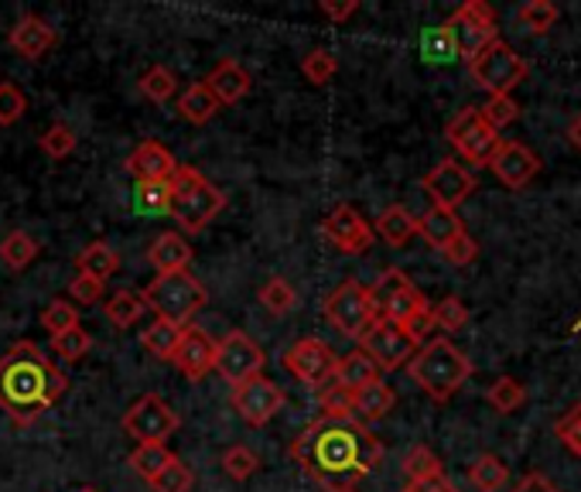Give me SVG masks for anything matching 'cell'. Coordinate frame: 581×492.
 I'll return each instance as SVG.
<instances>
[{
  "instance_id": "1",
  "label": "cell",
  "mask_w": 581,
  "mask_h": 492,
  "mask_svg": "<svg viewBox=\"0 0 581 492\" xmlns=\"http://www.w3.org/2000/svg\"><path fill=\"white\" fill-rule=\"evenodd\" d=\"M294 465L325 492L355 489L383 462V441L355 418H319L291 441Z\"/></svg>"
},
{
  "instance_id": "2",
  "label": "cell",
  "mask_w": 581,
  "mask_h": 492,
  "mask_svg": "<svg viewBox=\"0 0 581 492\" xmlns=\"http://www.w3.org/2000/svg\"><path fill=\"white\" fill-rule=\"evenodd\" d=\"M66 390L69 376L31 339H18L0 355V411L11 418L14 428L38 424Z\"/></svg>"
},
{
  "instance_id": "3",
  "label": "cell",
  "mask_w": 581,
  "mask_h": 492,
  "mask_svg": "<svg viewBox=\"0 0 581 492\" xmlns=\"http://www.w3.org/2000/svg\"><path fill=\"white\" fill-rule=\"evenodd\" d=\"M408 373L431 400L444 404V400H452L472 376V360L452 339L438 335V339H428L414 352V360L408 363Z\"/></svg>"
},
{
  "instance_id": "4",
  "label": "cell",
  "mask_w": 581,
  "mask_h": 492,
  "mask_svg": "<svg viewBox=\"0 0 581 492\" xmlns=\"http://www.w3.org/2000/svg\"><path fill=\"white\" fill-rule=\"evenodd\" d=\"M168 192H171L168 212L178 227H182V233H202L222 212V205H227V195H222L202 171L189 164H178V171L168 182Z\"/></svg>"
},
{
  "instance_id": "5",
  "label": "cell",
  "mask_w": 581,
  "mask_h": 492,
  "mask_svg": "<svg viewBox=\"0 0 581 492\" xmlns=\"http://www.w3.org/2000/svg\"><path fill=\"white\" fill-rule=\"evenodd\" d=\"M141 301L154 311L158 322H171V325H189L199 311L209 301L206 284L189 274V271H174V274H158L144 291Z\"/></svg>"
},
{
  "instance_id": "6",
  "label": "cell",
  "mask_w": 581,
  "mask_h": 492,
  "mask_svg": "<svg viewBox=\"0 0 581 492\" xmlns=\"http://www.w3.org/2000/svg\"><path fill=\"white\" fill-rule=\"evenodd\" d=\"M469 76L489 97H513V89L527 79V62L517 56L513 44L497 38L469 62Z\"/></svg>"
},
{
  "instance_id": "7",
  "label": "cell",
  "mask_w": 581,
  "mask_h": 492,
  "mask_svg": "<svg viewBox=\"0 0 581 492\" xmlns=\"http://www.w3.org/2000/svg\"><path fill=\"white\" fill-rule=\"evenodd\" d=\"M322 315H325V322H329L339 335L360 342V339L367 335V329L377 322V308H373L370 288L360 284V281H342V284L325 298Z\"/></svg>"
},
{
  "instance_id": "8",
  "label": "cell",
  "mask_w": 581,
  "mask_h": 492,
  "mask_svg": "<svg viewBox=\"0 0 581 492\" xmlns=\"http://www.w3.org/2000/svg\"><path fill=\"white\" fill-rule=\"evenodd\" d=\"M370 298L377 308V319H383L397 329H404L408 322H414L418 315L428 311L424 294L411 284V278L404 271H397V267L380 274V281L370 288Z\"/></svg>"
},
{
  "instance_id": "9",
  "label": "cell",
  "mask_w": 581,
  "mask_h": 492,
  "mask_svg": "<svg viewBox=\"0 0 581 492\" xmlns=\"http://www.w3.org/2000/svg\"><path fill=\"white\" fill-rule=\"evenodd\" d=\"M449 28L455 49H459V59L472 62L485 44H493L500 38V28H497V11L485 4V0H465V4L444 21Z\"/></svg>"
},
{
  "instance_id": "10",
  "label": "cell",
  "mask_w": 581,
  "mask_h": 492,
  "mask_svg": "<svg viewBox=\"0 0 581 492\" xmlns=\"http://www.w3.org/2000/svg\"><path fill=\"white\" fill-rule=\"evenodd\" d=\"M444 138H449V144L469 161V164H489V158L497 154V148H500V133L485 123V117L479 113V107H465V110H459L452 120H449V127H444Z\"/></svg>"
},
{
  "instance_id": "11",
  "label": "cell",
  "mask_w": 581,
  "mask_h": 492,
  "mask_svg": "<svg viewBox=\"0 0 581 492\" xmlns=\"http://www.w3.org/2000/svg\"><path fill=\"white\" fill-rule=\"evenodd\" d=\"M281 363H284V370H288L298 383H304V386H311V390H325V386L332 383V376H335L339 352H335L329 342H322V339H315V335H308V339H298V342L281 355Z\"/></svg>"
},
{
  "instance_id": "12",
  "label": "cell",
  "mask_w": 581,
  "mask_h": 492,
  "mask_svg": "<svg viewBox=\"0 0 581 492\" xmlns=\"http://www.w3.org/2000/svg\"><path fill=\"white\" fill-rule=\"evenodd\" d=\"M178 428H182V418L158 393H144L141 400H133L130 411L123 414V431L138 444H164Z\"/></svg>"
},
{
  "instance_id": "13",
  "label": "cell",
  "mask_w": 581,
  "mask_h": 492,
  "mask_svg": "<svg viewBox=\"0 0 581 492\" xmlns=\"http://www.w3.org/2000/svg\"><path fill=\"white\" fill-rule=\"evenodd\" d=\"M267 355L247 332H230L222 342H216V370L222 383L240 386L253 376H263Z\"/></svg>"
},
{
  "instance_id": "14",
  "label": "cell",
  "mask_w": 581,
  "mask_h": 492,
  "mask_svg": "<svg viewBox=\"0 0 581 492\" xmlns=\"http://www.w3.org/2000/svg\"><path fill=\"white\" fill-rule=\"evenodd\" d=\"M418 349L421 345L404 329H397V325H390L383 319H377L367 329V335L360 339V352L370 355L377 370H400V367H408L414 360Z\"/></svg>"
},
{
  "instance_id": "15",
  "label": "cell",
  "mask_w": 581,
  "mask_h": 492,
  "mask_svg": "<svg viewBox=\"0 0 581 492\" xmlns=\"http://www.w3.org/2000/svg\"><path fill=\"white\" fill-rule=\"evenodd\" d=\"M284 390L274 383V380H267V376H253L240 386H233L230 393V404L233 411L240 414L243 424L250 428H263V424H271L274 414L284 408Z\"/></svg>"
},
{
  "instance_id": "16",
  "label": "cell",
  "mask_w": 581,
  "mask_h": 492,
  "mask_svg": "<svg viewBox=\"0 0 581 492\" xmlns=\"http://www.w3.org/2000/svg\"><path fill=\"white\" fill-rule=\"evenodd\" d=\"M322 237L345 257H360L373 247V227L352 205H335L322 219Z\"/></svg>"
},
{
  "instance_id": "17",
  "label": "cell",
  "mask_w": 581,
  "mask_h": 492,
  "mask_svg": "<svg viewBox=\"0 0 581 492\" xmlns=\"http://www.w3.org/2000/svg\"><path fill=\"white\" fill-rule=\"evenodd\" d=\"M424 192L431 195V202L438 209H459L472 192H475V178L459 164V161H438L424 178H421Z\"/></svg>"
},
{
  "instance_id": "18",
  "label": "cell",
  "mask_w": 581,
  "mask_h": 492,
  "mask_svg": "<svg viewBox=\"0 0 581 492\" xmlns=\"http://www.w3.org/2000/svg\"><path fill=\"white\" fill-rule=\"evenodd\" d=\"M485 168L493 171L510 192H520V189H527L533 182V178H538L541 158L533 154L527 144H520V141H500L497 154L489 158Z\"/></svg>"
},
{
  "instance_id": "19",
  "label": "cell",
  "mask_w": 581,
  "mask_h": 492,
  "mask_svg": "<svg viewBox=\"0 0 581 492\" xmlns=\"http://www.w3.org/2000/svg\"><path fill=\"white\" fill-rule=\"evenodd\" d=\"M171 363L178 367V373H182L186 380L199 383V380H206V376L216 370V342L209 339L206 329L186 325L182 342H178V349H174V355H171Z\"/></svg>"
},
{
  "instance_id": "20",
  "label": "cell",
  "mask_w": 581,
  "mask_h": 492,
  "mask_svg": "<svg viewBox=\"0 0 581 492\" xmlns=\"http://www.w3.org/2000/svg\"><path fill=\"white\" fill-rule=\"evenodd\" d=\"M8 44L11 49L21 56V59H28V62H41L44 56H49L56 44H59V31L44 21V18H38V14H24V18H18V24L8 31Z\"/></svg>"
},
{
  "instance_id": "21",
  "label": "cell",
  "mask_w": 581,
  "mask_h": 492,
  "mask_svg": "<svg viewBox=\"0 0 581 492\" xmlns=\"http://www.w3.org/2000/svg\"><path fill=\"white\" fill-rule=\"evenodd\" d=\"M127 171L138 185H154V182H171V174L178 171L174 154L158 144V141H144L141 148H133L127 158Z\"/></svg>"
},
{
  "instance_id": "22",
  "label": "cell",
  "mask_w": 581,
  "mask_h": 492,
  "mask_svg": "<svg viewBox=\"0 0 581 492\" xmlns=\"http://www.w3.org/2000/svg\"><path fill=\"white\" fill-rule=\"evenodd\" d=\"M206 89L216 97V103L219 107H233V103H240L247 93H250V86H253V79H250V72L237 62V59H222L206 79Z\"/></svg>"
},
{
  "instance_id": "23",
  "label": "cell",
  "mask_w": 581,
  "mask_h": 492,
  "mask_svg": "<svg viewBox=\"0 0 581 492\" xmlns=\"http://www.w3.org/2000/svg\"><path fill=\"white\" fill-rule=\"evenodd\" d=\"M148 260L158 274H174V271H189L192 263V247L182 233H161L148 247Z\"/></svg>"
},
{
  "instance_id": "24",
  "label": "cell",
  "mask_w": 581,
  "mask_h": 492,
  "mask_svg": "<svg viewBox=\"0 0 581 492\" xmlns=\"http://www.w3.org/2000/svg\"><path fill=\"white\" fill-rule=\"evenodd\" d=\"M465 233V227H462V219H459V212H452V209H438V205H431L424 215H418V237H424L438 253L449 247L455 237H462Z\"/></svg>"
},
{
  "instance_id": "25",
  "label": "cell",
  "mask_w": 581,
  "mask_h": 492,
  "mask_svg": "<svg viewBox=\"0 0 581 492\" xmlns=\"http://www.w3.org/2000/svg\"><path fill=\"white\" fill-rule=\"evenodd\" d=\"M393 404H397V393L383 380H377L352 393V418L360 424H373V421H383L393 411Z\"/></svg>"
},
{
  "instance_id": "26",
  "label": "cell",
  "mask_w": 581,
  "mask_h": 492,
  "mask_svg": "<svg viewBox=\"0 0 581 492\" xmlns=\"http://www.w3.org/2000/svg\"><path fill=\"white\" fill-rule=\"evenodd\" d=\"M377 380H380V370L373 367L370 355H363L360 349H355V352H345V355H339V363H335V376H332V383H335L339 390L355 393V390H363V386H370V383H377Z\"/></svg>"
},
{
  "instance_id": "27",
  "label": "cell",
  "mask_w": 581,
  "mask_h": 492,
  "mask_svg": "<svg viewBox=\"0 0 581 492\" xmlns=\"http://www.w3.org/2000/svg\"><path fill=\"white\" fill-rule=\"evenodd\" d=\"M117 271H120V253L110 243H103V240L89 243L86 250L76 253V274H86V278L107 284Z\"/></svg>"
},
{
  "instance_id": "28",
  "label": "cell",
  "mask_w": 581,
  "mask_h": 492,
  "mask_svg": "<svg viewBox=\"0 0 581 492\" xmlns=\"http://www.w3.org/2000/svg\"><path fill=\"white\" fill-rule=\"evenodd\" d=\"M377 237L387 247H408L418 237V215H411L404 205H387L377 219Z\"/></svg>"
},
{
  "instance_id": "29",
  "label": "cell",
  "mask_w": 581,
  "mask_h": 492,
  "mask_svg": "<svg viewBox=\"0 0 581 492\" xmlns=\"http://www.w3.org/2000/svg\"><path fill=\"white\" fill-rule=\"evenodd\" d=\"M222 107L216 103V97L206 89V82H192L182 97H178V117L186 123H196V127H206Z\"/></svg>"
},
{
  "instance_id": "30",
  "label": "cell",
  "mask_w": 581,
  "mask_h": 492,
  "mask_svg": "<svg viewBox=\"0 0 581 492\" xmlns=\"http://www.w3.org/2000/svg\"><path fill=\"white\" fill-rule=\"evenodd\" d=\"M144 311H148V304L141 301V294H138V291H127V288H123V291H113V298L103 301V315H107V322H110L113 329L138 325Z\"/></svg>"
},
{
  "instance_id": "31",
  "label": "cell",
  "mask_w": 581,
  "mask_h": 492,
  "mask_svg": "<svg viewBox=\"0 0 581 492\" xmlns=\"http://www.w3.org/2000/svg\"><path fill=\"white\" fill-rule=\"evenodd\" d=\"M182 325H171V322H151L141 332V345L154 355V360H171L178 342H182Z\"/></svg>"
},
{
  "instance_id": "32",
  "label": "cell",
  "mask_w": 581,
  "mask_h": 492,
  "mask_svg": "<svg viewBox=\"0 0 581 492\" xmlns=\"http://www.w3.org/2000/svg\"><path fill=\"white\" fill-rule=\"evenodd\" d=\"M507 479H510L507 465L497 455H489V452L479 455V459H472V465H469V482L479 492H500L507 485Z\"/></svg>"
},
{
  "instance_id": "33",
  "label": "cell",
  "mask_w": 581,
  "mask_h": 492,
  "mask_svg": "<svg viewBox=\"0 0 581 492\" xmlns=\"http://www.w3.org/2000/svg\"><path fill=\"white\" fill-rule=\"evenodd\" d=\"M485 400H489V408H493L497 414H513L527 404V390L520 380L513 376H500L493 380V386L485 390Z\"/></svg>"
},
{
  "instance_id": "34",
  "label": "cell",
  "mask_w": 581,
  "mask_h": 492,
  "mask_svg": "<svg viewBox=\"0 0 581 492\" xmlns=\"http://www.w3.org/2000/svg\"><path fill=\"white\" fill-rule=\"evenodd\" d=\"M171 452L164 449V444H138V449L130 452V469L138 472L144 482L158 479L168 465H171Z\"/></svg>"
},
{
  "instance_id": "35",
  "label": "cell",
  "mask_w": 581,
  "mask_h": 492,
  "mask_svg": "<svg viewBox=\"0 0 581 492\" xmlns=\"http://www.w3.org/2000/svg\"><path fill=\"white\" fill-rule=\"evenodd\" d=\"M38 240L24 230H14L4 237V243H0V260H4L11 271H24V267L38 257Z\"/></svg>"
},
{
  "instance_id": "36",
  "label": "cell",
  "mask_w": 581,
  "mask_h": 492,
  "mask_svg": "<svg viewBox=\"0 0 581 492\" xmlns=\"http://www.w3.org/2000/svg\"><path fill=\"white\" fill-rule=\"evenodd\" d=\"M421 56H424V62H434V66L455 62V59H459V49H455V41H452L449 28L438 24V28L424 31V34H421Z\"/></svg>"
},
{
  "instance_id": "37",
  "label": "cell",
  "mask_w": 581,
  "mask_h": 492,
  "mask_svg": "<svg viewBox=\"0 0 581 492\" xmlns=\"http://www.w3.org/2000/svg\"><path fill=\"white\" fill-rule=\"evenodd\" d=\"M141 97L144 100H151V103H168V100H174V93H178V79H174V72L168 69V66H151L144 76H141Z\"/></svg>"
},
{
  "instance_id": "38",
  "label": "cell",
  "mask_w": 581,
  "mask_h": 492,
  "mask_svg": "<svg viewBox=\"0 0 581 492\" xmlns=\"http://www.w3.org/2000/svg\"><path fill=\"white\" fill-rule=\"evenodd\" d=\"M431 325L441 329V332H462L469 325V308L462 298L449 294V298H441L434 308H431Z\"/></svg>"
},
{
  "instance_id": "39",
  "label": "cell",
  "mask_w": 581,
  "mask_h": 492,
  "mask_svg": "<svg viewBox=\"0 0 581 492\" xmlns=\"http://www.w3.org/2000/svg\"><path fill=\"white\" fill-rule=\"evenodd\" d=\"M257 301L271 311V315H291L294 311V304H298V294H294V288L284 281V278H271L263 288H260V294H257Z\"/></svg>"
},
{
  "instance_id": "40",
  "label": "cell",
  "mask_w": 581,
  "mask_h": 492,
  "mask_svg": "<svg viewBox=\"0 0 581 492\" xmlns=\"http://www.w3.org/2000/svg\"><path fill=\"white\" fill-rule=\"evenodd\" d=\"M76 325H79V308H76L72 301L56 298L52 304H44V311H41V329L49 332V335H62V332H69V329H76Z\"/></svg>"
},
{
  "instance_id": "41",
  "label": "cell",
  "mask_w": 581,
  "mask_h": 492,
  "mask_svg": "<svg viewBox=\"0 0 581 492\" xmlns=\"http://www.w3.org/2000/svg\"><path fill=\"white\" fill-rule=\"evenodd\" d=\"M517 18L530 34H548L558 21V8L551 4V0H530V4H523L517 11Z\"/></svg>"
},
{
  "instance_id": "42",
  "label": "cell",
  "mask_w": 581,
  "mask_h": 492,
  "mask_svg": "<svg viewBox=\"0 0 581 492\" xmlns=\"http://www.w3.org/2000/svg\"><path fill=\"white\" fill-rule=\"evenodd\" d=\"M404 475H408V482H421L431 475H444V469H441V459L428 449V444H414V449L404 455Z\"/></svg>"
},
{
  "instance_id": "43",
  "label": "cell",
  "mask_w": 581,
  "mask_h": 492,
  "mask_svg": "<svg viewBox=\"0 0 581 492\" xmlns=\"http://www.w3.org/2000/svg\"><path fill=\"white\" fill-rule=\"evenodd\" d=\"M89 349H93V335H89L86 329H79V325L62 332V335H52V352L66 363H79Z\"/></svg>"
},
{
  "instance_id": "44",
  "label": "cell",
  "mask_w": 581,
  "mask_h": 492,
  "mask_svg": "<svg viewBox=\"0 0 581 492\" xmlns=\"http://www.w3.org/2000/svg\"><path fill=\"white\" fill-rule=\"evenodd\" d=\"M41 151L49 154L52 161H62V158H69L72 151H76V144H79V138H76V130L72 127H66V123H52L49 130L41 133Z\"/></svg>"
},
{
  "instance_id": "45",
  "label": "cell",
  "mask_w": 581,
  "mask_h": 492,
  "mask_svg": "<svg viewBox=\"0 0 581 492\" xmlns=\"http://www.w3.org/2000/svg\"><path fill=\"white\" fill-rule=\"evenodd\" d=\"M301 72L311 86H325L332 82V76L339 72V59L329 52V49H315V52H308L301 59Z\"/></svg>"
},
{
  "instance_id": "46",
  "label": "cell",
  "mask_w": 581,
  "mask_h": 492,
  "mask_svg": "<svg viewBox=\"0 0 581 492\" xmlns=\"http://www.w3.org/2000/svg\"><path fill=\"white\" fill-rule=\"evenodd\" d=\"M154 492H192V485H196V475H192V469L182 462V459H171V465L158 475V479H151L148 482Z\"/></svg>"
},
{
  "instance_id": "47",
  "label": "cell",
  "mask_w": 581,
  "mask_h": 492,
  "mask_svg": "<svg viewBox=\"0 0 581 492\" xmlns=\"http://www.w3.org/2000/svg\"><path fill=\"white\" fill-rule=\"evenodd\" d=\"M260 469V459L247 449V444H233V449L222 452V472L237 482H247L250 475H257Z\"/></svg>"
},
{
  "instance_id": "48",
  "label": "cell",
  "mask_w": 581,
  "mask_h": 492,
  "mask_svg": "<svg viewBox=\"0 0 581 492\" xmlns=\"http://www.w3.org/2000/svg\"><path fill=\"white\" fill-rule=\"evenodd\" d=\"M479 113L485 117L489 127H493V130L500 133L503 127H510V123L520 120V103H517L513 97H489L485 107H482Z\"/></svg>"
},
{
  "instance_id": "49",
  "label": "cell",
  "mask_w": 581,
  "mask_h": 492,
  "mask_svg": "<svg viewBox=\"0 0 581 492\" xmlns=\"http://www.w3.org/2000/svg\"><path fill=\"white\" fill-rule=\"evenodd\" d=\"M28 110L24 93L14 82H0V127H14Z\"/></svg>"
},
{
  "instance_id": "50",
  "label": "cell",
  "mask_w": 581,
  "mask_h": 492,
  "mask_svg": "<svg viewBox=\"0 0 581 492\" xmlns=\"http://www.w3.org/2000/svg\"><path fill=\"white\" fill-rule=\"evenodd\" d=\"M554 434H558V441L564 444L571 455L581 459V404H574L571 411H564V418H558Z\"/></svg>"
},
{
  "instance_id": "51",
  "label": "cell",
  "mask_w": 581,
  "mask_h": 492,
  "mask_svg": "<svg viewBox=\"0 0 581 492\" xmlns=\"http://www.w3.org/2000/svg\"><path fill=\"white\" fill-rule=\"evenodd\" d=\"M319 404H322L325 418H352V393L339 390L335 383L319 390Z\"/></svg>"
},
{
  "instance_id": "52",
  "label": "cell",
  "mask_w": 581,
  "mask_h": 492,
  "mask_svg": "<svg viewBox=\"0 0 581 492\" xmlns=\"http://www.w3.org/2000/svg\"><path fill=\"white\" fill-rule=\"evenodd\" d=\"M168 182H154V185H138V195H133V202H138L141 212H168Z\"/></svg>"
},
{
  "instance_id": "53",
  "label": "cell",
  "mask_w": 581,
  "mask_h": 492,
  "mask_svg": "<svg viewBox=\"0 0 581 492\" xmlns=\"http://www.w3.org/2000/svg\"><path fill=\"white\" fill-rule=\"evenodd\" d=\"M441 257L449 260V263H455V267H469V263H475V257H479V243H475L469 233H462V237H455L449 247L441 250Z\"/></svg>"
},
{
  "instance_id": "54",
  "label": "cell",
  "mask_w": 581,
  "mask_h": 492,
  "mask_svg": "<svg viewBox=\"0 0 581 492\" xmlns=\"http://www.w3.org/2000/svg\"><path fill=\"white\" fill-rule=\"evenodd\" d=\"M69 298L72 301H79V304H100L103 301V284L100 281H93V278H86V274H76L72 281H69Z\"/></svg>"
},
{
  "instance_id": "55",
  "label": "cell",
  "mask_w": 581,
  "mask_h": 492,
  "mask_svg": "<svg viewBox=\"0 0 581 492\" xmlns=\"http://www.w3.org/2000/svg\"><path fill=\"white\" fill-rule=\"evenodd\" d=\"M319 11L329 18V21H335V24H342V21H349L355 11H360V0H322L319 4Z\"/></svg>"
},
{
  "instance_id": "56",
  "label": "cell",
  "mask_w": 581,
  "mask_h": 492,
  "mask_svg": "<svg viewBox=\"0 0 581 492\" xmlns=\"http://www.w3.org/2000/svg\"><path fill=\"white\" fill-rule=\"evenodd\" d=\"M513 492H561L548 475H541V472H527L520 482H517V489Z\"/></svg>"
},
{
  "instance_id": "57",
  "label": "cell",
  "mask_w": 581,
  "mask_h": 492,
  "mask_svg": "<svg viewBox=\"0 0 581 492\" xmlns=\"http://www.w3.org/2000/svg\"><path fill=\"white\" fill-rule=\"evenodd\" d=\"M404 492H455V485L449 482V475H431L421 482H408Z\"/></svg>"
},
{
  "instance_id": "58",
  "label": "cell",
  "mask_w": 581,
  "mask_h": 492,
  "mask_svg": "<svg viewBox=\"0 0 581 492\" xmlns=\"http://www.w3.org/2000/svg\"><path fill=\"white\" fill-rule=\"evenodd\" d=\"M568 141L581 151V113H574L571 123H568Z\"/></svg>"
},
{
  "instance_id": "59",
  "label": "cell",
  "mask_w": 581,
  "mask_h": 492,
  "mask_svg": "<svg viewBox=\"0 0 581 492\" xmlns=\"http://www.w3.org/2000/svg\"><path fill=\"white\" fill-rule=\"evenodd\" d=\"M79 492H97V489H93V485H86V489H79Z\"/></svg>"
},
{
  "instance_id": "60",
  "label": "cell",
  "mask_w": 581,
  "mask_h": 492,
  "mask_svg": "<svg viewBox=\"0 0 581 492\" xmlns=\"http://www.w3.org/2000/svg\"><path fill=\"white\" fill-rule=\"evenodd\" d=\"M342 492H352V489H342Z\"/></svg>"
}]
</instances>
